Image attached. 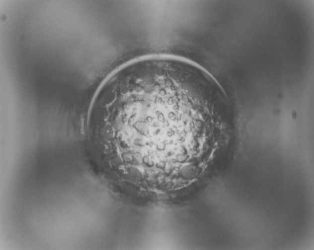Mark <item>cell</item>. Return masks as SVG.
<instances>
[{
	"label": "cell",
	"mask_w": 314,
	"mask_h": 250,
	"mask_svg": "<svg viewBox=\"0 0 314 250\" xmlns=\"http://www.w3.org/2000/svg\"><path fill=\"white\" fill-rule=\"evenodd\" d=\"M211 93L194 76L157 72L134 80L115 104L139 134L176 138L192 150L200 138L218 128Z\"/></svg>",
	"instance_id": "6da1fadb"
}]
</instances>
